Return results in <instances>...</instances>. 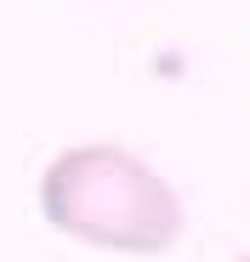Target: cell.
<instances>
[{
    "label": "cell",
    "instance_id": "cell-1",
    "mask_svg": "<svg viewBox=\"0 0 250 262\" xmlns=\"http://www.w3.org/2000/svg\"><path fill=\"white\" fill-rule=\"evenodd\" d=\"M40 216L91 251L159 256L182 234V200L119 143H74L40 171Z\"/></svg>",
    "mask_w": 250,
    "mask_h": 262
}]
</instances>
